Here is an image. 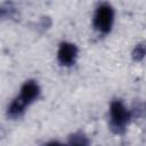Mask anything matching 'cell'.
Returning <instances> with one entry per match:
<instances>
[{
	"label": "cell",
	"instance_id": "obj_1",
	"mask_svg": "<svg viewBox=\"0 0 146 146\" xmlns=\"http://www.w3.org/2000/svg\"><path fill=\"white\" fill-rule=\"evenodd\" d=\"M40 94H41V88L35 80L25 81L22 84L18 95L8 105L7 108L8 116L11 119L21 117L25 113L26 108L39 98Z\"/></svg>",
	"mask_w": 146,
	"mask_h": 146
},
{
	"label": "cell",
	"instance_id": "obj_2",
	"mask_svg": "<svg viewBox=\"0 0 146 146\" xmlns=\"http://www.w3.org/2000/svg\"><path fill=\"white\" fill-rule=\"evenodd\" d=\"M108 117L111 129L115 133H123L130 123L132 114L121 99H114L110 104Z\"/></svg>",
	"mask_w": 146,
	"mask_h": 146
},
{
	"label": "cell",
	"instance_id": "obj_3",
	"mask_svg": "<svg viewBox=\"0 0 146 146\" xmlns=\"http://www.w3.org/2000/svg\"><path fill=\"white\" fill-rule=\"evenodd\" d=\"M115 19V11L111 3H99L92 16V26L100 34H108L113 27Z\"/></svg>",
	"mask_w": 146,
	"mask_h": 146
},
{
	"label": "cell",
	"instance_id": "obj_4",
	"mask_svg": "<svg viewBox=\"0 0 146 146\" xmlns=\"http://www.w3.org/2000/svg\"><path fill=\"white\" fill-rule=\"evenodd\" d=\"M79 56L78 47L70 41H63L57 49V60L64 67H71L76 63Z\"/></svg>",
	"mask_w": 146,
	"mask_h": 146
},
{
	"label": "cell",
	"instance_id": "obj_5",
	"mask_svg": "<svg viewBox=\"0 0 146 146\" xmlns=\"http://www.w3.org/2000/svg\"><path fill=\"white\" fill-rule=\"evenodd\" d=\"M67 146H90V140L86 133L78 131L70 136Z\"/></svg>",
	"mask_w": 146,
	"mask_h": 146
},
{
	"label": "cell",
	"instance_id": "obj_6",
	"mask_svg": "<svg viewBox=\"0 0 146 146\" xmlns=\"http://www.w3.org/2000/svg\"><path fill=\"white\" fill-rule=\"evenodd\" d=\"M131 55H132L133 60H136V62L143 60L145 58V56H146V44H144V43L136 44V47L133 48Z\"/></svg>",
	"mask_w": 146,
	"mask_h": 146
},
{
	"label": "cell",
	"instance_id": "obj_7",
	"mask_svg": "<svg viewBox=\"0 0 146 146\" xmlns=\"http://www.w3.org/2000/svg\"><path fill=\"white\" fill-rule=\"evenodd\" d=\"M43 146H67V145L63 144L58 140H50V141H47L46 144H43Z\"/></svg>",
	"mask_w": 146,
	"mask_h": 146
}]
</instances>
